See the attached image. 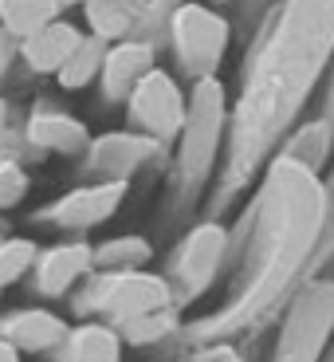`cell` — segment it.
I'll return each instance as SVG.
<instances>
[{
    "label": "cell",
    "mask_w": 334,
    "mask_h": 362,
    "mask_svg": "<svg viewBox=\"0 0 334 362\" xmlns=\"http://www.w3.org/2000/svg\"><path fill=\"white\" fill-rule=\"evenodd\" d=\"M334 217V193L315 170L291 162L280 154L268 162L252 209V236H248L244 272L236 280V291L220 311L205 323L189 327V339H225L232 331H244L260 315H268L295 276L307 268L311 252L323 240V228Z\"/></svg>",
    "instance_id": "1"
},
{
    "label": "cell",
    "mask_w": 334,
    "mask_h": 362,
    "mask_svg": "<svg viewBox=\"0 0 334 362\" xmlns=\"http://www.w3.org/2000/svg\"><path fill=\"white\" fill-rule=\"evenodd\" d=\"M59 12L64 8L55 0H0V28L12 32L16 40H28V36H36L40 28L64 20Z\"/></svg>",
    "instance_id": "19"
},
{
    "label": "cell",
    "mask_w": 334,
    "mask_h": 362,
    "mask_svg": "<svg viewBox=\"0 0 334 362\" xmlns=\"http://www.w3.org/2000/svg\"><path fill=\"white\" fill-rule=\"evenodd\" d=\"M154 245L138 233H122L95 245V272H145Z\"/></svg>",
    "instance_id": "18"
},
{
    "label": "cell",
    "mask_w": 334,
    "mask_h": 362,
    "mask_svg": "<svg viewBox=\"0 0 334 362\" xmlns=\"http://www.w3.org/2000/svg\"><path fill=\"white\" fill-rule=\"evenodd\" d=\"M162 154L165 146L138 134V130H107L79 158V170L87 181H130L138 170L154 165Z\"/></svg>",
    "instance_id": "10"
},
{
    "label": "cell",
    "mask_w": 334,
    "mask_h": 362,
    "mask_svg": "<svg viewBox=\"0 0 334 362\" xmlns=\"http://www.w3.org/2000/svg\"><path fill=\"white\" fill-rule=\"evenodd\" d=\"M32 189V177H28L24 165H12V162H0V213L16 209L20 201L28 197Z\"/></svg>",
    "instance_id": "25"
},
{
    "label": "cell",
    "mask_w": 334,
    "mask_h": 362,
    "mask_svg": "<svg viewBox=\"0 0 334 362\" xmlns=\"http://www.w3.org/2000/svg\"><path fill=\"white\" fill-rule=\"evenodd\" d=\"M228 245H232V236H228V228L220 221H201V225H193L189 233L181 236V245L169 252V272H165L177 308L201 299L217 284Z\"/></svg>",
    "instance_id": "6"
},
{
    "label": "cell",
    "mask_w": 334,
    "mask_h": 362,
    "mask_svg": "<svg viewBox=\"0 0 334 362\" xmlns=\"http://www.w3.org/2000/svg\"><path fill=\"white\" fill-rule=\"evenodd\" d=\"M114 331L122 335V343H126V346H154V343H165V339L177 331V308L154 311V315L126 319V323H118Z\"/></svg>",
    "instance_id": "22"
},
{
    "label": "cell",
    "mask_w": 334,
    "mask_h": 362,
    "mask_svg": "<svg viewBox=\"0 0 334 362\" xmlns=\"http://www.w3.org/2000/svg\"><path fill=\"white\" fill-rule=\"evenodd\" d=\"M20 44H24V40H16L12 32H4V28H0V87L8 83L12 67L20 64Z\"/></svg>",
    "instance_id": "26"
},
{
    "label": "cell",
    "mask_w": 334,
    "mask_h": 362,
    "mask_svg": "<svg viewBox=\"0 0 334 362\" xmlns=\"http://www.w3.org/2000/svg\"><path fill=\"white\" fill-rule=\"evenodd\" d=\"M169 308H177L173 288L165 276H154V272H90L83 288L71 296L75 315L102 319L110 327Z\"/></svg>",
    "instance_id": "4"
},
{
    "label": "cell",
    "mask_w": 334,
    "mask_h": 362,
    "mask_svg": "<svg viewBox=\"0 0 334 362\" xmlns=\"http://www.w3.org/2000/svg\"><path fill=\"white\" fill-rule=\"evenodd\" d=\"M330 193H334V185H330Z\"/></svg>",
    "instance_id": "33"
},
{
    "label": "cell",
    "mask_w": 334,
    "mask_h": 362,
    "mask_svg": "<svg viewBox=\"0 0 334 362\" xmlns=\"http://www.w3.org/2000/svg\"><path fill=\"white\" fill-rule=\"evenodd\" d=\"M126 193H130V181H83L75 189L59 193L55 201L40 205L32 213V221L55 228V233H79L83 236L90 228L107 225L118 209H122Z\"/></svg>",
    "instance_id": "9"
},
{
    "label": "cell",
    "mask_w": 334,
    "mask_h": 362,
    "mask_svg": "<svg viewBox=\"0 0 334 362\" xmlns=\"http://www.w3.org/2000/svg\"><path fill=\"white\" fill-rule=\"evenodd\" d=\"M0 162H12V165H24L28 170V165L47 162V154L24 134V127H4L0 130Z\"/></svg>",
    "instance_id": "24"
},
{
    "label": "cell",
    "mask_w": 334,
    "mask_h": 362,
    "mask_svg": "<svg viewBox=\"0 0 334 362\" xmlns=\"http://www.w3.org/2000/svg\"><path fill=\"white\" fill-rule=\"evenodd\" d=\"M334 331V280H318L295 296L283 323L275 362H318Z\"/></svg>",
    "instance_id": "7"
},
{
    "label": "cell",
    "mask_w": 334,
    "mask_h": 362,
    "mask_svg": "<svg viewBox=\"0 0 334 362\" xmlns=\"http://www.w3.org/2000/svg\"><path fill=\"white\" fill-rule=\"evenodd\" d=\"M71 335V323L47 308H16L0 315V339H8L20 354H55Z\"/></svg>",
    "instance_id": "14"
},
{
    "label": "cell",
    "mask_w": 334,
    "mask_h": 362,
    "mask_svg": "<svg viewBox=\"0 0 334 362\" xmlns=\"http://www.w3.org/2000/svg\"><path fill=\"white\" fill-rule=\"evenodd\" d=\"M20 127H24V134L32 138L47 158H83L90 150V142H95L87 122H83L79 115H71L64 103L47 99V95L28 107Z\"/></svg>",
    "instance_id": "11"
},
{
    "label": "cell",
    "mask_w": 334,
    "mask_h": 362,
    "mask_svg": "<svg viewBox=\"0 0 334 362\" xmlns=\"http://www.w3.org/2000/svg\"><path fill=\"white\" fill-rule=\"evenodd\" d=\"M283 154H287L291 162H299V165H307V170L318 173V165L326 162V154H330V122L318 118V122H311V127L295 130V138L283 146Z\"/></svg>",
    "instance_id": "21"
},
{
    "label": "cell",
    "mask_w": 334,
    "mask_h": 362,
    "mask_svg": "<svg viewBox=\"0 0 334 362\" xmlns=\"http://www.w3.org/2000/svg\"><path fill=\"white\" fill-rule=\"evenodd\" d=\"M213 4H228V0H213Z\"/></svg>",
    "instance_id": "32"
},
{
    "label": "cell",
    "mask_w": 334,
    "mask_h": 362,
    "mask_svg": "<svg viewBox=\"0 0 334 362\" xmlns=\"http://www.w3.org/2000/svg\"><path fill=\"white\" fill-rule=\"evenodd\" d=\"M12 115H16V110H12V103L4 99V95H0V130L12 127Z\"/></svg>",
    "instance_id": "29"
},
{
    "label": "cell",
    "mask_w": 334,
    "mask_h": 362,
    "mask_svg": "<svg viewBox=\"0 0 334 362\" xmlns=\"http://www.w3.org/2000/svg\"><path fill=\"white\" fill-rule=\"evenodd\" d=\"M157 67V47L145 44V40H122V44H110L107 64H102L99 75V95L107 107H126L134 87L145 79V75Z\"/></svg>",
    "instance_id": "13"
},
{
    "label": "cell",
    "mask_w": 334,
    "mask_h": 362,
    "mask_svg": "<svg viewBox=\"0 0 334 362\" xmlns=\"http://www.w3.org/2000/svg\"><path fill=\"white\" fill-rule=\"evenodd\" d=\"M40 256V245L36 240H28V236H8V240H0V291L12 288L16 280H24L32 264Z\"/></svg>",
    "instance_id": "23"
},
{
    "label": "cell",
    "mask_w": 334,
    "mask_h": 362,
    "mask_svg": "<svg viewBox=\"0 0 334 362\" xmlns=\"http://www.w3.org/2000/svg\"><path fill=\"white\" fill-rule=\"evenodd\" d=\"M55 4H59V8H75V4H79V8H83L87 0H55Z\"/></svg>",
    "instance_id": "30"
},
{
    "label": "cell",
    "mask_w": 334,
    "mask_h": 362,
    "mask_svg": "<svg viewBox=\"0 0 334 362\" xmlns=\"http://www.w3.org/2000/svg\"><path fill=\"white\" fill-rule=\"evenodd\" d=\"M83 44V32L71 20H55V24L40 28L36 36H28L20 44V64L28 75H59L71 52Z\"/></svg>",
    "instance_id": "15"
},
{
    "label": "cell",
    "mask_w": 334,
    "mask_h": 362,
    "mask_svg": "<svg viewBox=\"0 0 334 362\" xmlns=\"http://www.w3.org/2000/svg\"><path fill=\"white\" fill-rule=\"evenodd\" d=\"M334 55V0H283L260 44L248 55L244 95L232 110L225 181L244 185L271 154L315 79Z\"/></svg>",
    "instance_id": "2"
},
{
    "label": "cell",
    "mask_w": 334,
    "mask_h": 362,
    "mask_svg": "<svg viewBox=\"0 0 334 362\" xmlns=\"http://www.w3.org/2000/svg\"><path fill=\"white\" fill-rule=\"evenodd\" d=\"M95 272V245L87 240H59V245L40 248L36 264L28 272L32 291L40 299H71L75 284Z\"/></svg>",
    "instance_id": "12"
},
{
    "label": "cell",
    "mask_w": 334,
    "mask_h": 362,
    "mask_svg": "<svg viewBox=\"0 0 334 362\" xmlns=\"http://www.w3.org/2000/svg\"><path fill=\"white\" fill-rule=\"evenodd\" d=\"M122 335L102 319H83L71 327V335L59 351L52 354L55 362H122Z\"/></svg>",
    "instance_id": "16"
},
{
    "label": "cell",
    "mask_w": 334,
    "mask_h": 362,
    "mask_svg": "<svg viewBox=\"0 0 334 362\" xmlns=\"http://www.w3.org/2000/svg\"><path fill=\"white\" fill-rule=\"evenodd\" d=\"M185 115H189V95L181 90V83L169 71L154 67L126 103V130H138V134L154 138L162 146H173L185 130Z\"/></svg>",
    "instance_id": "8"
},
{
    "label": "cell",
    "mask_w": 334,
    "mask_h": 362,
    "mask_svg": "<svg viewBox=\"0 0 334 362\" xmlns=\"http://www.w3.org/2000/svg\"><path fill=\"white\" fill-rule=\"evenodd\" d=\"M83 16L90 36H99L102 44H122V40H134L138 32L142 0H87Z\"/></svg>",
    "instance_id": "17"
},
{
    "label": "cell",
    "mask_w": 334,
    "mask_h": 362,
    "mask_svg": "<svg viewBox=\"0 0 334 362\" xmlns=\"http://www.w3.org/2000/svg\"><path fill=\"white\" fill-rule=\"evenodd\" d=\"M228 95L220 79H201L189 87V115L177 138V162H173V193L177 205L201 197L208 177L217 173L220 150H228Z\"/></svg>",
    "instance_id": "3"
},
{
    "label": "cell",
    "mask_w": 334,
    "mask_h": 362,
    "mask_svg": "<svg viewBox=\"0 0 334 362\" xmlns=\"http://www.w3.org/2000/svg\"><path fill=\"white\" fill-rule=\"evenodd\" d=\"M107 52L110 44H102L99 36H83V44L71 52V59L64 64V71L55 75V83H59V90H83L90 87V83H99L102 75V64H107Z\"/></svg>",
    "instance_id": "20"
},
{
    "label": "cell",
    "mask_w": 334,
    "mask_h": 362,
    "mask_svg": "<svg viewBox=\"0 0 334 362\" xmlns=\"http://www.w3.org/2000/svg\"><path fill=\"white\" fill-rule=\"evenodd\" d=\"M228 40H232V24L213 4L185 0L169 24V44L165 47H169L181 79L201 83V79H217V67L225 64Z\"/></svg>",
    "instance_id": "5"
},
{
    "label": "cell",
    "mask_w": 334,
    "mask_h": 362,
    "mask_svg": "<svg viewBox=\"0 0 334 362\" xmlns=\"http://www.w3.org/2000/svg\"><path fill=\"white\" fill-rule=\"evenodd\" d=\"M0 362H24V354H20L8 339H0Z\"/></svg>",
    "instance_id": "28"
},
{
    "label": "cell",
    "mask_w": 334,
    "mask_h": 362,
    "mask_svg": "<svg viewBox=\"0 0 334 362\" xmlns=\"http://www.w3.org/2000/svg\"><path fill=\"white\" fill-rule=\"evenodd\" d=\"M8 236H12L8 233V221H4V213H0V240H8Z\"/></svg>",
    "instance_id": "31"
},
{
    "label": "cell",
    "mask_w": 334,
    "mask_h": 362,
    "mask_svg": "<svg viewBox=\"0 0 334 362\" xmlns=\"http://www.w3.org/2000/svg\"><path fill=\"white\" fill-rule=\"evenodd\" d=\"M193 362H240L228 346H217V351H208V354H201V358H193Z\"/></svg>",
    "instance_id": "27"
}]
</instances>
